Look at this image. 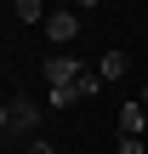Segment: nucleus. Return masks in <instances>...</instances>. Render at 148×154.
I'll return each instance as SVG.
<instances>
[{"label":"nucleus","instance_id":"4","mask_svg":"<svg viewBox=\"0 0 148 154\" xmlns=\"http://www.w3.org/2000/svg\"><path fill=\"white\" fill-rule=\"evenodd\" d=\"M143 126H148V109L143 103H125L120 109V137H143Z\"/></svg>","mask_w":148,"mask_h":154},{"label":"nucleus","instance_id":"2","mask_svg":"<svg viewBox=\"0 0 148 154\" xmlns=\"http://www.w3.org/2000/svg\"><path fill=\"white\" fill-rule=\"evenodd\" d=\"M46 34H51V46H68V40H80V11H74V6H57V11L46 17Z\"/></svg>","mask_w":148,"mask_h":154},{"label":"nucleus","instance_id":"11","mask_svg":"<svg viewBox=\"0 0 148 154\" xmlns=\"http://www.w3.org/2000/svg\"><path fill=\"white\" fill-rule=\"evenodd\" d=\"M91 6H97V0H74V11H91Z\"/></svg>","mask_w":148,"mask_h":154},{"label":"nucleus","instance_id":"6","mask_svg":"<svg viewBox=\"0 0 148 154\" xmlns=\"http://www.w3.org/2000/svg\"><path fill=\"white\" fill-rule=\"evenodd\" d=\"M11 11H17V23H46V17H51L46 0H11Z\"/></svg>","mask_w":148,"mask_h":154},{"label":"nucleus","instance_id":"10","mask_svg":"<svg viewBox=\"0 0 148 154\" xmlns=\"http://www.w3.org/2000/svg\"><path fill=\"white\" fill-rule=\"evenodd\" d=\"M29 154H57V149H51L46 137H29Z\"/></svg>","mask_w":148,"mask_h":154},{"label":"nucleus","instance_id":"3","mask_svg":"<svg viewBox=\"0 0 148 154\" xmlns=\"http://www.w3.org/2000/svg\"><path fill=\"white\" fill-rule=\"evenodd\" d=\"M80 74H86L80 57H68V51H51V57H46V80H51V86H80Z\"/></svg>","mask_w":148,"mask_h":154},{"label":"nucleus","instance_id":"9","mask_svg":"<svg viewBox=\"0 0 148 154\" xmlns=\"http://www.w3.org/2000/svg\"><path fill=\"white\" fill-rule=\"evenodd\" d=\"M120 154H143V137H120Z\"/></svg>","mask_w":148,"mask_h":154},{"label":"nucleus","instance_id":"1","mask_svg":"<svg viewBox=\"0 0 148 154\" xmlns=\"http://www.w3.org/2000/svg\"><path fill=\"white\" fill-rule=\"evenodd\" d=\"M0 126H6V137H34V131H40V103L11 97V103L0 109Z\"/></svg>","mask_w":148,"mask_h":154},{"label":"nucleus","instance_id":"8","mask_svg":"<svg viewBox=\"0 0 148 154\" xmlns=\"http://www.w3.org/2000/svg\"><path fill=\"white\" fill-rule=\"evenodd\" d=\"M74 91H80V97H97V91H103V74H97V69H86V74H80V86H74Z\"/></svg>","mask_w":148,"mask_h":154},{"label":"nucleus","instance_id":"5","mask_svg":"<svg viewBox=\"0 0 148 154\" xmlns=\"http://www.w3.org/2000/svg\"><path fill=\"white\" fill-rule=\"evenodd\" d=\"M125 69H131V57H125V51H103V63H97V74H103V80H125Z\"/></svg>","mask_w":148,"mask_h":154},{"label":"nucleus","instance_id":"12","mask_svg":"<svg viewBox=\"0 0 148 154\" xmlns=\"http://www.w3.org/2000/svg\"><path fill=\"white\" fill-rule=\"evenodd\" d=\"M143 109H148V91H143Z\"/></svg>","mask_w":148,"mask_h":154},{"label":"nucleus","instance_id":"7","mask_svg":"<svg viewBox=\"0 0 148 154\" xmlns=\"http://www.w3.org/2000/svg\"><path fill=\"white\" fill-rule=\"evenodd\" d=\"M46 103H51V109H68V103H80V91H74V86H51Z\"/></svg>","mask_w":148,"mask_h":154}]
</instances>
